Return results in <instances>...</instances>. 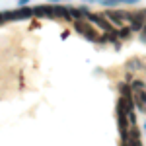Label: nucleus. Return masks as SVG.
Listing matches in <instances>:
<instances>
[{"label": "nucleus", "instance_id": "1", "mask_svg": "<svg viewBox=\"0 0 146 146\" xmlns=\"http://www.w3.org/2000/svg\"><path fill=\"white\" fill-rule=\"evenodd\" d=\"M74 29H76V31H78L82 37H86L88 41L98 43V39H100L98 29H96V27H94L90 22H86V20H76V22H74Z\"/></svg>", "mask_w": 146, "mask_h": 146}, {"label": "nucleus", "instance_id": "2", "mask_svg": "<svg viewBox=\"0 0 146 146\" xmlns=\"http://www.w3.org/2000/svg\"><path fill=\"white\" fill-rule=\"evenodd\" d=\"M84 20H86V22H90L92 25H96V27H100L103 33H107V31H113V29H115V27H113V23L109 22L103 14H94V12H88Z\"/></svg>", "mask_w": 146, "mask_h": 146}, {"label": "nucleus", "instance_id": "3", "mask_svg": "<svg viewBox=\"0 0 146 146\" xmlns=\"http://www.w3.org/2000/svg\"><path fill=\"white\" fill-rule=\"evenodd\" d=\"M103 16L113 23V27H115V25H117V27H121V25H125V22L129 20V10L111 8V10H105V12H103Z\"/></svg>", "mask_w": 146, "mask_h": 146}, {"label": "nucleus", "instance_id": "4", "mask_svg": "<svg viewBox=\"0 0 146 146\" xmlns=\"http://www.w3.org/2000/svg\"><path fill=\"white\" fill-rule=\"evenodd\" d=\"M8 22H20V20H29L33 18V12L29 6H18L16 10H6Z\"/></svg>", "mask_w": 146, "mask_h": 146}, {"label": "nucleus", "instance_id": "5", "mask_svg": "<svg viewBox=\"0 0 146 146\" xmlns=\"http://www.w3.org/2000/svg\"><path fill=\"white\" fill-rule=\"evenodd\" d=\"M129 27H131V31L135 33V31H140L142 29V25L146 23V16H144V12L142 10H133V12H129Z\"/></svg>", "mask_w": 146, "mask_h": 146}, {"label": "nucleus", "instance_id": "6", "mask_svg": "<svg viewBox=\"0 0 146 146\" xmlns=\"http://www.w3.org/2000/svg\"><path fill=\"white\" fill-rule=\"evenodd\" d=\"M35 18H49V20H55V12H53V4H37L31 8Z\"/></svg>", "mask_w": 146, "mask_h": 146}, {"label": "nucleus", "instance_id": "7", "mask_svg": "<svg viewBox=\"0 0 146 146\" xmlns=\"http://www.w3.org/2000/svg\"><path fill=\"white\" fill-rule=\"evenodd\" d=\"M53 12H55V20H66V22H72L70 18V10H68L66 4H53Z\"/></svg>", "mask_w": 146, "mask_h": 146}, {"label": "nucleus", "instance_id": "8", "mask_svg": "<svg viewBox=\"0 0 146 146\" xmlns=\"http://www.w3.org/2000/svg\"><path fill=\"white\" fill-rule=\"evenodd\" d=\"M133 103L138 111H144L146 107V90H140V92H133Z\"/></svg>", "mask_w": 146, "mask_h": 146}, {"label": "nucleus", "instance_id": "9", "mask_svg": "<svg viewBox=\"0 0 146 146\" xmlns=\"http://www.w3.org/2000/svg\"><path fill=\"white\" fill-rule=\"evenodd\" d=\"M127 70H146V64L142 58H138V56H133V58H129L127 60Z\"/></svg>", "mask_w": 146, "mask_h": 146}, {"label": "nucleus", "instance_id": "10", "mask_svg": "<svg viewBox=\"0 0 146 146\" xmlns=\"http://www.w3.org/2000/svg\"><path fill=\"white\" fill-rule=\"evenodd\" d=\"M117 92H119V98H127V100L133 98V90H131L129 82H119L117 84Z\"/></svg>", "mask_w": 146, "mask_h": 146}, {"label": "nucleus", "instance_id": "11", "mask_svg": "<svg viewBox=\"0 0 146 146\" xmlns=\"http://www.w3.org/2000/svg\"><path fill=\"white\" fill-rule=\"evenodd\" d=\"M131 35H133V31H131L129 25H121V27L117 29V39H119V41H129Z\"/></svg>", "mask_w": 146, "mask_h": 146}, {"label": "nucleus", "instance_id": "12", "mask_svg": "<svg viewBox=\"0 0 146 146\" xmlns=\"http://www.w3.org/2000/svg\"><path fill=\"white\" fill-rule=\"evenodd\" d=\"M129 86H131V90H133V92L146 90V82H144V80H131V82H129Z\"/></svg>", "mask_w": 146, "mask_h": 146}, {"label": "nucleus", "instance_id": "13", "mask_svg": "<svg viewBox=\"0 0 146 146\" xmlns=\"http://www.w3.org/2000/svg\"><path fill=\"white\" fill-rule=\"evenodd\" d=\"M138 33H140V41H142V43H146V23L142 25V29H140Z\"/></svg>", "mask_w": 146, "mask_h": 146}, {"label": "nucleus", "instance_id": "14", "mask_svg": "<svg viewBox=\"0 0 146 146\" xmlns=\"http://www.w3.org/2000/svg\"><path fill=\"white\" fill-rule=\"evenodd\" d=\"M70 4V0H49V4Z\"/></svg>", "mask_w": 146, "mask_h": 146}, {"label": "nucleus", "instance_id": "15", "mask_svg": "<svg viewBox=\"0 0 146 146\" xmlns=\"http://www.w3.org/2000/svg\"><path fill=\"white\" fill-rule=\"evenodd\" d=\"M29 2H33V0H18V6H27Z\"/></svg>", "mask_w": 146, "mask_h": 146}, {"label": "nucleus", "instance_id": "16", "mask_svg": "<svg viewBox=\"0 0 146 146\" xmlns=\"http://www.w3.org/2000/svg\"><path fill=\"white\" fill-rule=\"evenodd\" d=\"M123 4H140V0H121Z\"/></svg>", "mask_w": 146, "mask_h": 146}, {"label": "nucleus", "instance_id": "17", "mask_svg": "<svg viewBox=\"0 0 146 146\" xmlns=\"http://www.w3.org/2000/svg\"><path fill=\"white\" fill-rule=\"evenodd\" d=\"M82 2H86V4H96L98 0H82Z\"/></svg>", "mask_w": 146, "mask_h": 146}, {"label": "nucleus", "instance_id": "18", "mask_svg": "<svg viewBox=\"0 0 146 146\" xmlns=\"http://www.w3.org/2000/svg\"><path fill=\"white\" fill-rule=\"evenodd\" d=\"M144 135H146V123H144Z\"/></svg>", "mask_w": 146, "mask_h": 146}]
</instances>
